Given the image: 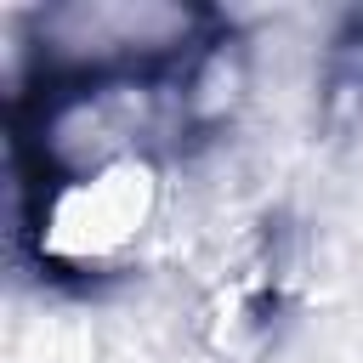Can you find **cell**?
<instances>
[{"instance_id":"cell-1","label":"cell","mask_w":363,"mask_h":363,"mask_svg":"<svg viewBox=\"0 0 363 363\" xmlns=\"http://www.w3.org/2000/svg\"><path fill=\"white\" fill-rule=\"evenodd\" d=\"M159 204L153 159H119L85 176L34 182V250L57 272H108L147 233Z\"/></svg>"}]
</instances>
